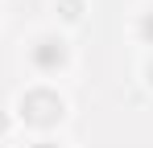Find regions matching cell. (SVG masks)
Returning <instances> with one entry per match:
<instances>
[{"label": "cell", "instance_id": "cell-7", "mask_svg": "<svg viewBox=\"0 0 153 148\" xmlns=\"http://www.w3.org/2000/svg\"><path fill=\"white\" fill-rule=\"evenodd\" d=\"M13 127H17V123H13V111H8V107H0V140H8V136H13Z\"/></svg>", "mask_w": 153, "mask_h": 148}, {"label": "cell", "instance_id": "cell-2", "mask_svg": "<svg viewBox=\"0 0 153 148\" xmlns=\"http://www.w3.org/2000/svg\"><path fill=\"white\" fill-rule=\"evenodd\" d=\"M25 70L33 74V82H58L62 74L75 66V49H71V37L62 29H33L25 37Z\"/></svg>", "mask_w": 153, "mask_h": 148}, {"label": "cell", "instance_id": "cell-3", "mask_svg": "<svg viewBox=\"0 0 153 148\" xmlns=\"http://www.w3.org/2000/svg\"><path fill=\"white\" fill-rule=\"evenodd\" d=\"M132 41L153 49V0H145V4L132 12Z\"/></svg>", "mask_w": 153, "mask_h": 148}, {"label": "cell", "instance_id": "cell-1", "mask_svg": "<svg viewBox=\"0 0 153 148\" xmlns=\"http://www.w3.org/2000/svg\"><path fill=\"white\" fill-rule=\"evenodd\" d=\"M8 111H13L17 127H25L33 136H54L71 115V103L58 91V82H25Z\"/></svg>", "mask_w": 153, "mask_h": 148}, {"label": "cell", "instance_id": "cell-4", "mask_svg": "<svg viewBox=\"0 0 153 148\" xmlns=\"http://www.w3.org/2000/svg\"><path fill=\"white\" fill-rule=\"evenodd\" d=\"M54 12L62 25H79L87 17V0H54Z\"/></svg>", "mask_w": 153, "mask_h": 148}, {"label": "cell", "instance_id": "cell-6", "mask_svg": "<svg viewBox=\"0 0 153 148\" xmlns=\"http://www.w3.org/2000/svg\"><path fill=\"white\" fill-rule=\"evenodd\" d=\"M25 148H66V144H62L58 136H33V140H29Z\"/></svg>", "mask_w": 153, "mask_h": 148}, {"label": "cell", "instance_id": "cell-5", "mask_svg": "<svg viewBox=\"0 0 153 148\" xmlns=\"http://www.w3.org/2000/svg\"><path fill=\"white\" fill-rule=\"evenodd\" d=\"M137 74H141V82L153 91V49H145V58H141V66H137Z\"/></svg>", "mask_w": 153, "mask_h": 148}]
</instances>
